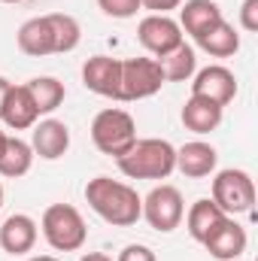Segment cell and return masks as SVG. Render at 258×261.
<instances>
[{"instance_id": "4dcf8cb0", "label": "cell", "mask_w": 258, "mask_h": 261, "mask_svg": "<svg viewBox=\"0 0 258 261\" xmlns=\"http://www.w3.org/2000/svg\"><path fill=\"white\" fill-rule=\"evenodd\" d=\"M24 261H58V258H52V255H40V258H24Z\"/></svg>"}, {"instance_id": "8992f818", "label": "cell", "mask_w": 258, "mask_h": 261, "mask_svg": "<svg viewBox=\"0 0 258 261\" xmlns=\"http://www.w3.org/2000/svg\"><path fill=\"white\" fill-rule=\"evenodd\" d=\"M164 85V73L155 58H128L122 61V79H119V97L116 100H146L158 94Z\"/></svg>"}, {"instance_id": "9c48e42d", "label": "cell", "mask_w": 258, "mask_h": 261, "mask_svg": "<svg viewBox=\"0 0 258 261\" xmlns=\"http://www.w3.org/2000/svg\"><path fill=\"white\" fill-rule=\"evenodd\" d=\"M192 94L194 97H207L219 107H228L237 97V76L222 64H210L203 70L194 73L192 82Z\"/></svg>"}, {"instance_id": "f1b7e54d", "label": "cell", "mask_w": 258, "mask_h": 261, "mask_svg": "<svg viewBox=\"0 0 258 261\" xmlns=\"http://www.w3.org/2000/svg\"><path fill=\"white\" fill-rule=\"evenodd\" d=\"M79 261H113L107 252H88V255H82Z\"/></svg>"}, {"instance_id": "ba28073f", "label": "cell", "mask_w": 258, "mask_h": 261, "mask_svg": "<svg viewBox=\"0 0 258 261\" xmlns=\"http://www.w3.org/2000/svg\"><path fill=\"white\" fill-rule=\"evenodd\" d=\"M137 40H140V46H143L149 55H155V58H164V55L173 52L179 43H186L179 21H173L170 15H146V18L140 21V28H137Z\"/></svg>"}, {"instance_id": "2e32d148", "label": "cell", "mask_w": 258, "mask_h": 261, "mask_svg": "<svg viewBox=\"0 0 258 261\" xmlns=\"http://www.w3.org/2000/svg\"><path fill=\"white\" fill-rule=\"evenodd\" d=\"M34 243H37V222L31 216L15 213V216H9L0 225V246H3V252L24 255V252L34 249Z\"/></svg>"}, {"instance_id": "603a6c76", "label": "cell", "mask_w": 258, "mask_h": 261, "mask_svg": "<svg viewBox=\"0 0 258 261\" xmlns=\"http://www.w3.org/2000/svg\"><path fill=\"white\" fill-rule=\"evenodd\" d=\"M28 85V91H31V97H34V103H37V110H40V116H49V113H55L61 103H64V82H58L55 76H37V79H31V82H24Z\"/></svg>"}, {"instance_id": "f546056e", "label": "cell", "mask_w": 258, "mask_h": 261, "mask_svg": "<svg viewBox=\"0 0 258 261\" xmlns=\"http://www.w3.org/2000/svg\"><path fill=\"white\" fill-rule=\"evenodd\" d=\"M9 85H12V82H6V79L0 76V113H3V100H6V91H9Z\"/></svg>"}, {"instance_id": "44dd1931", "label": "cell", "mask_w": 258, "mask_h": 261, "mask_svg": "<svg viewBox=\"0 0 258 261\" xmlns=\"http://www.w3.org/2000/svg\"><path fill=\"white\" fill-rule=\"evenodd\" d=\"M31 164H34V149H31V143H24V140H18V137H6V146H3V152H0V176L18 179V176H24V173L31 170Z\"/></svg>"}, {"instance_id": "9a60e30c", "label": "cell", "mask_w": 258, "mask_h": 261, "mask_svg": "<svg viewBox=\"0 0 258 261\" xmlns=\"http://www.w3.org/2000/svg\"><path fill=\"white\" fill-rule=\"evenodd\" d=\"M18 49L31 58H46V55H55V34H52V24L46 15H37V18H28L21 28H18Z\"/></svg>"}, {"instance_id": "836d02e7", "label": "cell", "mask_w": 258, "mask_h": 261, "mask_svg": "<svg viewBox=\"0 0 258 261\" xmlns=\"http://www.w3.org/2000/svg\"><path fill=\"white\" fill-rule=\"evenodd\" d=\"M0 206H3V186H0Z\"/></svg>"}, {"instance_id": "7c38bea8", "label": "cell", "mask_w": 258, "mask_h": 261, "mask_svg": "<svg viewBox=\"0 0 258 261\" xmlns=\"http://www.w3.org/2000/svg\"><path fill=\"white\" fill-rule=\"evenodd\" d=\"M246 243H249V237H246V228L243 225H237L234 222V216H228L210 237H207V252L213 255V258L219 261H234L240 258L243 252H246Z\"/></svg>"}, {"instance_id": "7402d4cb", "label": "cell", "mask_w": 258, "mask_h": 261, "mask_svg": "<svg viewBox=\"0 0 258 261\" xmlns=\"http://www.w3.org/2000/svg\"><path fill=\"white\" fill-rule=\"evenodd\" d=\"M155 61L164 73V82H189L197 73V58L189 43H179L173 52H167L164 58H155Z\"/></svg>"}, {"instance_id": "52a82bcc", "label": "cell", "mask_w": 258, "mask_h": 261, "mask_svg": "<svg viewBox=\"0 0 258 261\" xmlns=\"http://www.w3.org/2000/svg\"><path fill=\"white\" fill-rule=\"evenodd\" d=\"M183 216H186V203H183L179 189H173V186H155L143 197V216L140 219H146L149 228H155L161 234L176 231Z\"/></svg>"}, {"instance_id": "5b68a950", "label": "cell", "mask_w": 258, "mask_h": 261, "mask_svg": "<svg viewBox=\"0 0 258 261\" xmlns=\"http://www.w3.org/2000/svg\"><path fill=\"white\" fill-rule=\"evenodd\" d=\"M225 216L252 213L255 206V182L246 170H219L213 179V197H210Z\"/></svg>"}, {"instance_id": "484cf974", "label": "cell", "mask_w": 258, "mask_h": 261, "mask_svg": "<svg viewBox=\"0 0 258 261\" xmlns=\"http://www.w3.org/2000/svg\"><path fill=\"white\" fill-rule=\"evenodd\" d=\"M240 28L255 34L258 31V0H243L240 6Z\"/></svg>"}, {"instance_id": "d4e9b609", "label": "cell", "mask_w": 258, "mask_h": 261, "mask_svg": "<svg viewBox=\"0 0 258 261\" xmlns=\"http://www.w3.org/2000/svg\"><path fill=\"white\" fill-rule=\"evenodd\" d=\"M97 6L110 15V18H134L143 6L140 0H97Z\"/></svg>"}, {"instance_id": "d6a6232c", "label": "cell", "mask_w": 258, "mask_h": 261, "mask_svg": "<svg viewBox=\"0 0 258 261\" xmlns=\"http://www.w3.org/2000/svg\"><path fill=\"white\" fill-rule=\"evenodd\" d=\"M0 3H21V0H0Z\"/></svg>"}, {"instance_id": "30bf717a", "label": "cell", "mask_w": 258, "mask_h": 261, "mask_svg": "<svg viewBox=\"0 0 258 261\" xmlns=\"http://www.w3.org/2000/svg\"><path fill=\"white\" fill-rule=\"evenodd\" d=\"M119 79H122V61L110 55H94L82 64V85L100 97H119Z\"/></svg>"}, {"instance_id": "e0dca14e", "label": "cell", "mask_w": 258, "mask_h": 261, "mask_svg": "<svg viewBox=\"0 0 258 261\" xmlns=\"http://www.w3.org/2000/svg\"><path fill=\"white\" fill-rule=\"evenodd\" d=\"M228 216L210 200V197H200V200H194L192 210L186 213V228H189V234H192V240L197 243H207V237L225 222Z\"/></svg>"}, {"instance_id": "ac0fdd59", "label": "cell", "mask_w": 258, "mask_h": 261, "mask_svg": "<svg viewBox=\"0 0 258 261\" xmlns=\"http://www.w3.org/2000/svg\"><path fill=\"white\" fill-rule=\"evenodd\" d=\"M222 110L225 107L192 94L186 100V107H183V125L189 130H194V134H210V130H216L222 125Z\"/></svg>"}, {"instance_id": "83f0119b", "label": "cell", "mask_w": 258, "mask_h": 261, "mask_svg": "<svg viewBox=\"0 0 258 261\" xmlns=\"http://www.w3.org/2000/svg\"><path fill=\"white\" fill-rule=\"evenodd\" d=\"M140 6H143V9H149L152 15H167L170 9H179V6H183V0H140Z\"/></svg>"}, {"instance_id": "277c9868", "label": "cell", "mask_w": 258, "mask_h": 261, "mask_svg": "<svg viewBox=\"0 0 258 261\" xmlns=\"http://www.w3.org/2000/svg\"><path fill=\"white\" fill-rule=\"evenodd\" d=\"M91 140L94 146L110 155V158H122L131 146L137 143V125L131 119V113L119 110V107H110V110H100L91 122Z\"/></svg>"}, {"instance_id": "cb8c5ba5", "label": "cell", "mask_w": 258, "mask_h": 261, "mask_svg": "<svg viewBox=\"0 0 258 261\" xmlns=\"http://www.w3.org/2000/svg\"><path fill=\"white\" fill-rule=\"evenodd\" d=\"M46 18H49L52 34H55V55H67V52H73V49L79 46V40H82V28H79V21H76L73 15H67V12H49Z\"/></svg>"}, {"instance_id": "4316f807", "label": "cell", "mask_w": 258, "mask_h": 261, "mask_svg": "<svg viewBox=\"0 0 258 261\" xmlns=\"http://www.w3.org/2000/svg\"><path fill=\"white\" fill-rule=\"evenodd\" d=\"M116 261H158V258H155V252H152L149 246H143V243H131V246H125V249L119 252V258Z\"/></svg>"}, {"instance_id": "3957f363", "label": "cell", "mask_w": 258, "mask_h": 261, "mask_svg": "<svg viewBox=\"0 0 258 261\" xmlns=\"http://www.w3.org/2000/svg\"><path fill=\"white\" fill-rule=\"evenodd\" d=\"M43 237L46 243L55 249V252H76L85 246L88 240V228H85V219L76 206L70 203H52L46 213H43Z\"/></svg>"}, {"instance_id": "7a4b0ae2", "label": "cell", "mask_w": 258, "mask_h": 261, "mask_svg": "<svg viewBox=\"0 0 258 261\" xmlns=\"http://www.w3.org/2000/svg\"><path fill=\"white\" fill-rule=\"evenodd\" d=\"M119 170L128 179H167L176 170V149L167 140H137L122 158H116Z\"/></svg>"}, {"instance_id": "8fae6325", "label": "cell", "mask_w": 258, "mask_h": 261, "mask_svg": "<svg viewBox=\"0 0 258 261\" xmlns=\"http://www.w3.org/2000/svg\"><path fill=\"white\" fill-rule=\"evenodd\" d=\"M40 119V110L28 91V85H9L6 91V100H3V113H0V122L12 130H28L37 125Z\"/></svg>"}, {"instance_id": "4fadbf2b", "label": "cell", "mask_w": 258, "mask_h": 261, "mask_svg": "<svg viewBox=\"0 0 258 261\" xmlns=\"http://www.w3.org/2000/svg\"><path fill=\"white\" fill-rule=\"evenodd\" d=\"M216 161H219V152L203 143V140H192L186 146L176 149V170L189 179H203L216 170Z\"/></svg>"}, {"instance_id": "d6986e66", "label": "cell", "mask_w": 258, "mask_h": 261, "mask_svg": "<svg viewBox=\"0 0 258 261\" xmlns=\"http://www.w3.org/2000/svg\"><path fill=\"white\" fill-rule=\"evenodd\" d=\"M194 43H197L207 55H213V58H231V55H237V49H240V34L222 18V21H216L213 28H207Z\"/></svg>"}, {"instance_id": "5bb4252c", "label": "cell", "mask_w": 258, "mask_h": 261, "mask_svg": "<svg viewBox=\"0 0 258 261\" xmlns=\"http://www.w3.org/2000/svg\"><path fill=\"white\" fill-rule=\"evenodd\" d=\"M31 149H34V155H40L46 161H58L70 149V128L58 119H46V122L34 125Z\"/></svg>"}, {"instance_id": "ffe728a7", "label": "cell", "mask_w": 258, "mask_h": 261, "mask_svg": "<svg viewBox=\"0 0 258 261\" xmlns=\"http://www.w3.org/2000/svg\"><path fill=\"white\" fill-rule=\"evenodd\" d=\"M216 21H222V9H219V3H213V0H189V3L179 9V28H183L186 34H192L194 40H197L207 28H213Z\"/></svg>"}, {"instance_id": "6da1fadb", "label": "cell", "mask_w": 258, "mask_h": 261, "mask_svg": "<svg viewBox=\"0 0 258 261\" xmlns=\"http://www.w3.org/2000/svg\"><path fill=\"white\" fill-rule=\"evenodd\" d=\"M85 200L88 206L110 225L116 228H131L143 216V197L137 195L131 186L110 179V176H94L85 186Z\"/></svg>"}, {"instance_id": "1f68e13d", "label": "cell", "mask_w": 258, "mask_h": 261, "mask_svg": "<svg viewBox=\"0 0 258 261\" xmlns=\"http://www.w3.org/2000/svg\"><path fill=\"white\" fill-rule=\"evenodd\" d=\"M3 146H6V134L0 130V152H3Z\"/></svg>"}]
</instances>
